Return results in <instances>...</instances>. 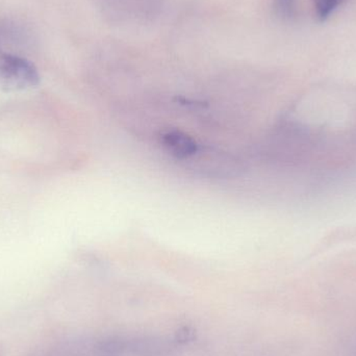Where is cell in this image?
Returning <instances> with one entry per match:
<instances>
[{
	"instance_id": "1",
	"label": "cell",
	"mask_w": 356,
	"mask_h": 356,
	"mask_svg": "<svg viewBox=\"0 0 356 356\" xmlns=\"http://www.w3.org/2000/svg\"><path fill=\"white\" fill-rule=\"evenodd\" d=\"M0 83L8 89L23 90L39 85L35 67L26 58L14 54H0Z\"/></svg>"
},
{
	"instance_id": "2",
	"label": "cell",
	"mask_w": 356,
	"mask_h": 356,
	"mask_svg": "<svg viewBox=\"0 0 356 356\" xmlns=\"http://www.w3.org/2000/svg\"><path fill=\"white\" fill-rule=\"evenodd\" d=\"M165 148L177 159H188L197 152L196 142L181 131H173L165 134L162 138Z\"/></svg>"
},
{
	"instance_id": "3",
	"label": "cell",
	"mask_w": 356,
	"mask_h": 356,
	"mask_svg": "<svg viewBox=\"0 0 356 356\" xmlns=\"http://www.w3.org/2000/svg\"><path fill=\"white\" fill-rule=\"evenodd\" d=\"M316 13L320 20H326L343 0H313Z\"/></svg>"
},
{
	"instance_id": "4",
	"label": "cell",
	"mask_w": 356,
	"mask_h": 356,
	"mask_svg": "<svg viewBox=\"0 0 356 356\" xmlns=\"http://www.w3.org/2000/svg\"><path fill=\"white\" fill-rule=\"evenodd\" d=\"M274 6L282 18L290 19L294 16L295 0H274Z\"/></svg>"
}]
</instances>
